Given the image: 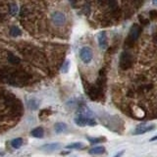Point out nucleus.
<instances>
[{
  "label": "nucleus",
  "instance_id": "1a4fd4ad",
  "mask_svg": "<svg viewBox=\"0 0 157 157\" xmlns=\"http://www.w3.org/2000/svg\"><path fill=\"white\" fill-rule=\"evenodd\" d=\"M28 106L29 109H32V110H36L39 106V101L36 100V98H32L28 101Z\"/></svg>",
  "mask_w": 157,
  "mask_h": 157
},
{
  "label": "nucleus",
  "instance_id": "a211bd4d",
  "mask_svg": "<svg viewBox=\"0 0 157 157\" xmlns=\"http://www.w3.org/2000/svg\"><path fill=\"white\" fill-rule=\"evenodd\" d=\"M69 68H70V61H69V60H67V61H65V63L63 64V66H62L61 72H62V73H64V74L68 73Z\"/></svg>",
  "mask_w": 157,
  "mask_h": 157
},
{
  "label": "nucleus",
  "instance_id": "5701e85b",
  "mask_svg": "<svg viewBox=\"0 0 157 157\" xmlns=\"http://www.w3.org/2000/svg\"><path fill=\"white\" fill-rule=\"evenodd\" d=\"M152 3H153V5L157 6V0H152Z\"/></svg>",
  "mask_w": 157,
  "mask_h": 157
},
{
  "label": "nucleus",
  "instance_id": "6e6552de",
  "mask_svg": "<svg viewBox=\"0 0 157 157\" xmlns=\"http://www.w3.org/2000/svg\"><path fill=\"white\" fill-rule=\"evenodd\" d=\"M60 144L59 143H50V144H46V145H43L41 147V149H43V150L45 151H49V152H51V151H55L57 149L60 148Z\"/></svg>",
  "mask_w": 157,
  "mask_h": 157
},
{
  "label": "nucleus",
  "instance_id": "f257e3e1",
  "mask_svg": "<svg viewBox=\"0 0 157 157\" xmlns=\"http://www.w3.org/2000/svg\"><path fill=\"white\" fill-rule=\"evenodd\" d=\"M75 123L78 126L84 127V126H95L96 125V121L93 118H89L88 116L84 115V114L80 113L78 116L75 118Z\"/></svg>",
  "mask_w": 157,
  "mask_h": 157
},
{
  "label": "nucleus",
  "instance_id": "ddd939ff",
  "mask_svg": "<svg viewBox=\"0 0 157 157\" xmlns=\"http://www.w3.org/2000/svg\"><path fill=\"white\" fill-rule=\"evenodd\" d=\"M21 34H22V32L18 27H12V28L10 29V36H11L17 37V36H21Z\"/></svg>",
  "mask_w": 157,
  "mask_h": 157
},
{
  "label": "nucleus",
  "instance_id": "f8f14e48",
  "mask_svg": "<svg viewBox=\"0 0 157 157\" xmlns=\"http://www.w3.org/2000/svg\"><path fill=\"white\" fill-rule=\"evenodd\" d=\"M8 60L10 63L13 65H18V64H20V62H21L19 57L16 56L13 53H8Z\"/></svg>",
  "mask_w": 157,
  "mask_h": 157
},
{
  "label": "nucleus",
  "instance_id": "9d476101",
  "mask_svg": "<svg viewBox=\"0 0 157 157\" xmlns=\"http://www.w3.org/2000/svg\"><path fill=\"white\" fill-rule=\"evenodd\" d=\"M54 129H55V132L57 134H61L67 130V125L65 123H57L54 126Z\"/></svg>",
  "mask_w": 157,
  "mask_h": 157
},
{
  "label": "nucleus",
  "instance_id": "39448f33",
  "mask_svg": "<svg viewBox=\"0 0 157 157\" xmlns=\"http://www.w3.org/2000/svg\"><path fill=\"white\" fill-rule=\"evenodd\" d=\"M154 129V126L153 125H150V126H147V125H139L136 127V129L134 130V134H143L144 133H146V132H149V131H152Z\"/></svg>",
  "mask_w": 157,
  "mask_h": 157
},
{
  "label": "nucleus",
  "instance_id": "aec40b11",
  "mask_svg": "<svg viewBox=\"0 0 157 157\" xmlns=\"http://www.w3.org/2000/svg\"><path fill=\"white\" fill-rule=\"evenodd\" d=\"M123 153H124V151H121V152H119L118 154H116L114 157H121L122 155H123Z\"/></svg>",
  "mask_w": 157,
  "mask_h": 157
},
{
  "label": "nucleus",
  "instance_id": "4be33fe9",
  "mask_svg": "<svg viewBox=\"0 0 157 157\" xmlns=\"http://www.w3.org/2000/svg\"><path fill=\"white\" fill-rule=\"evenodd\" d=\"M156 139H157V136H153V138H151V139H150V141H156Z\"/></svg>",
  "mask_w": 157,
  "mask_h": 157
},
{
  "label": "nucleus",
  "instance_id": "4468645a",
  "mask_svg": "<svg viewBox=\"0 0 157 157\" xmlns=\"http://www.w3.org/2000/svg\"><path fill=\"white\" fill-rule=\"evenodd\" d=\"M84 147V144L82 143H71L69 145L66 146L67 149H81Z\"/></svg>",
  "mask_w": 157,
  "mask_h": 157
},
{
  "label": "nucleus",
  "instance_id": "0eeeda50",
  "mask_svg": "<svg viewBox=\"0 0 157 157\" xmlns=\"http://www.w3.org/2000/svg\"><path fill=\"white\" fill-rule=\"evenodd\" d=\"M31 134H32V136H34V138H43V136H44V131H43V129H42L41 127H37V128L32 130Z\"/></svg>",
  "mask_w": 157,
  "mask_h": 157
},
{
  "label": "nucleus",
  "instance_id": "20e7f679",
  "mask_svg": "<svg viewBox=\"0 0 157 157\" xmlns=\"http://www.w3.org/2000/svg\"><path fill=\"white\" fill-rule=\"evenodd\" d=\"M139 32H141V29H139V27L138 25H133L131 28V31H130V39H131L132 41H136V39L138 38L139 36Z\"/></svg>",
  "mask_w": 157,
  "mask_h": 157
},
{
  "label": "nucleus",
  "instance_id": "9b49d317",
  "mask_svg": "<svg viewBox=\"0 0 157 157\" xmlns=\"http://www.w3.org/2000/svg\"><path fill=\"white\" fill-rule=\"evenodd\" d=\"M104 152H105V148L103 146H96V147L89 149V153L94 154V155H98V154H102Z\"/></svg>",
  "mask_w": 157,
  "mask_h": 157
},
{
  "label": "nucleus",
  "instance_id": "f3484780",
  "mask_svg": "<svg viewBox=\"0 0 157 157\" xmlns=\"http://www.w3.org/2000/svg\"><path fill=\"white\" fill-rule=\"evenodd\" d=\"M90 143H103L105 141V138H88Z\"/></svg>",
  "mask_w": 157,
  "mask_h": 157
},
{
  "label": "nucleus",
  "instance_id": "7ed1b4c3",
  "mask_svg": "<svg viewBox=\"0 0 157 157\" xmlns=\"http://www.w3.org/2000/svg\"><path fill=\"white\" fill-rule=\"evenodd\" d=\"M52 23L55 25L56 27H62L66 23V17L61 12H55L52 14Z\"/></svg>",
  "mask_w": 157,
  "mask_h": 157
},
{
  "label": "nucleus",
  "instance_id": "423d86ee",
  "mask_svg": "<svg viewBox=\"0 0 157 157\" xmlns=\"http://www.w3.org/2000/svg\"><path fill=\"white\" fill-rule=\"evenodd\" d=\"M97 40H98L99 47L101 49H106L107 48V36H106V32H101L100 34L97 36Z\"/></svg>",
  "mask_w": 157,
  "mask_h": 157
},
{
  "label": "nucleus",
  "instance_id": "2eb2a0df",
  "mask_svg": "<svg viewBox=\"0 0 157 157\" xmlns=\"http://www.w3.org/2000/svg\"><path fill=\"white\" fill-rule=\"evenodd\" d=\"M23 144V139H22L21 138H17L12 141L11 143V145L13 146L14 148H19L21 147V145Z\"/></svg>",
  "mask_w": 157,
  "mask_h": 157
},
{
  "label": "nucleus",
  "instance_id": "6ab92c4d",
  "mask_svg": "<svg viewBox=\"0 0 157 157\" xmlns=\"http://www.w3.org/2000/svg\"><path fill=\"white\" fill-rule=\"evenodd\" d=\"M109 4L111 7H115L116 6V0H109Z\"/></svg>",
  "mask_w": 157,
  "mask_h": 157
},
{
  "label": "nucleus",
  "instance_id": "f03ea898",
  "mask_svg": "<svg viewBox=\"0 0 157 157\" xmlns=\"http://www.w3.org/2000/svg\"><path fill=\"white\" fill-rule=\"evenodd\" d=\"M93 50H91L89 47L84 46L80 50V58H81V60L83 61L84 63L86 64L89 63V62L93 60Z\"/></svg>",
  "mask_w": 157,
  "mask_h": 157
},
{
  "label": "nucleus",
  "instance_id": "dca6fc26",
  "mask_svg": "<svg viewBox=\"0 0 157 157\" xmlns=\"http://www.w3.org/2000/svg\"><path fill=\"white\" fill-rule=\"evenodd\" d=\"M18 11H19V8L15 3H11L9 5V12L12 16H15V15L18 13Z\"/></svg>",
  "mask_w": 157,
  "mask_h": 157
},
{
  "label": "nucleus",
  "instance_id": "412c9836",
  "mask_svg": "<svg viewBox=\"0 0 157 157\" xmlns=\"http://www.w3.org/2000/svg\"><path fill=\"white\" fill-rule=\"evenodd\" d=\"M4 154H5V152H4V151H2L1 149H0V156H3Z\"/></svg>",
  "mask_w": 157,
  "mask_h": 157
}]
</instances>
